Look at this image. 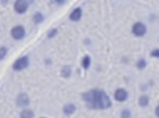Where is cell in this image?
Returning a JSON list of instances; mask_svg holds the SVG:
<instances>
[{
  "mask_svg": "<svg viewBox=\"0 0 159 118\" xmlns=\"http://www.w3.org/2000/svg\"><path fill=\"white\" fill-rule=\"evenodd\" d=\"M101 91L102 89H89L88 92L81 95L82 100L87 103V106L92 110H99V96H101Z\"/></svg>",
  "mask_w": 159,
  "mask_h": 118,
  "instance_id": "obj_1",
  "label": "cell"
},
{
  "mask_svg": "<svg viewBox=\"0 0 159 118\" xmlns=\"http://www.w3.org/2000/svg\"><path fill=\"white\" fill-rule=\"evenodd\" d=\"M131 33L135 38H143L147 35V25L141 21H135L131 27Z\"/></svg>",
  "mask_w": 159,
  "mask_h": 118,
  "instance_id": "obj_2",
  "label": "cell"
},
{
  "mask_svg": "<svg viewBox=\"0 0 159 118\" xmlns=\"http://www.w3.org/2000/svg\"><path fill=\"white\" fill-rule=\"evenodd\" d=\"M30 67V57L27 54L18 57L16 61L13 63V70L14 71H24L25 68Z\"/></svg>",
  "mask_w": 159,
  "mask_h": 118,
  "instance_id": "obj_3",
  "label": "cell"
},
{
  "mask_svg": "<svg viewBox=\"0 0 159 118\" xmlns=\"http://www.w3.org/2000/svg\"><path fill=\"white\" fill-rule=\"evenodd\" d=\"M10 35L14 40H22V39L27 36V31L22 25H14L10 31Z\"/></svg>",
  "mask_w": 159,
  "mask_h": 118,
  "instance_id": "obj_4",
  "label": "cell"
},
{
  "mask_svg": "<svg viewBox=\"0 0 159 118\" xmlns=\"http://www.w3.org/2000/svg\"><path fill=\"white\" fill-rule=\"evenodd\" d=\"M112 99L106 92L101 91V96H99V110H107L112 107Z\"/></svg>",
  "mask_w": 159,
  "mask_h": 118,
  "instance_id": "obj_5",
  "label": "cell"
},
{
  "mask_svg": "<svg viewBox=\"0 0 159 118\" xmlns=\"http://www.w3.org/2000/svg\"><path fill=\"white\" fill-rule=\"evenodd\" d=\"M31 100H30V96H28L25 92H21V93L17 95V99H16V104L20 108H28V106H30Z\"/></svg>",
  "mask_w": 159,
  "mask_h": 118,
  "instance_id": "obj_6",
  "label": "cell"
},
{
  "mask_svg": "<svg viewBox=\"0 0 159 118\" xmlns=\"http://www.w3.org/2000/svg\"><path fill=\"white\" fill-rule=\"evenodd\" d=\"M30 4L31 3L28 0H16L14 2V11L17 14H25L30 8Z\"/></svg>",
  "mask_w": 159,
  "mask_h": 118,
  "instance_id": "obj_7",
  "label": "cell"
},
{
  "mask_svg": "<svg viewBox=\"0 0 159 118\" xmlns=\"http://www.w3.org/2000/svg\"><path fill=\"white\" fill-rule=\"evenodd\" d=\"M113 99L119 103H124L127 99H129V92L124 88H117L113 92Z\"/></svg>",
  "mask_w": 159,
  "mask_h": 118,
  "instance_id": "obj_8",
  "label": "cell"
},
{
  "mask_svg": "<svg viewBox=\"0 0 159 118\" xmlns=\"http://www.w3.org/2000/svg\"><path fill=\"white\" fill-rule=\"evenodd\" d=\"M69 18H70V21H73V22H78L80 19L82 18V8L81 7L73 8L71 13L69 14Z\"/></svg>",
  "mask_w": 159,
  "mask_h": 118,
  "instance_id": "obj_9",
  "label": "cell"
},
{
  "mask_svg": "<svg viewBox=\"0 0 159 118\" xmlns=\"http://www.w3.org/2000/svg\"><path fill=\"white\" fill-rule=\"evenodd\" d=\"M75 110H77V106H75L74 103H66V104L63 106V114L67 117L73 116V114L75 113Z\"/></svg>",
  "mask_w": 159,
  "mask_h": 118,
  "instance_id": "obj_10",
  "label": "cell"
},
{
  "mask_svg": "<svg viewBox=\"0 0 159 118\" xmlns=\"http://www.w3.org/2000/svg\"><path fill=\"white\" fill-rule=\"evenodd\" d=\"M45 21V14L42 13V11H36V13H34V15H32V22L35 25H39V24H42V22Z\"/></svg>",
  "mask_w": 159,
  "mask_h": 118,
  "instance_id": "obj_11",
  "label": "cell"
},
{
  "mask_svg": "<svg viewBox=\"0 0 159 118\" xmlns=\"http://www.w3.org/2000/svg\"><path fill=\"white\" fill-rule=\"evenodd\" d=\"M91 64H92V58H91L89 54H85L84 57L81 58V67L84 70H89L91 68Z\"/></svg>",
  "mask_w": 159,
  "mask_h": 118,
  "instance_id": "obj_12",
  "label": "cell"
},
{
  "mask_svg": "<svg viewBox=\"0 0 159 118\" xmlns=\"http://www.w3.org/2000/svg\"><path fill=\"white\" fill-rule=\"evenodd\" d=\"M149 102H151V97L148 96V95H141L140 97H138V106L140 107H147V106L149 104Z\"/></svg>",
  "mask_w": 159,
  "mask_h": 118,
  "instance_id": "obj_13",
  "label": "cell"
},
{
  "mask_svg": "<svg viewBox=\"0 0 159 118\" xmlns=\"http://www.w3.org/2000/svg\"><path fill=\"white\" fill-rule=\"evenodd\" d=\"M20 118H35V113L31 108H22L20 111Z\"/></svg>",
  "mask_w": 159,
  "mask_h": 118,
  "instance_id": "obj_14",
  "label": "cell"
},
{
  "mask_svg": "<svg viewBox=\"0 0 159 118\" xmlns=\"http://www.w3.org/2000/svg\"><path fill=\"white\" fill-rule=\"evenodd\" d=\"M71 74H73V68L70 65H64V67H61V70H60V75H61V78H70L71 77Z\"/></svg>",
  "mask_w": 159,
  "mask_h": 118,
  "instance_id": "obj_15",
  "label": "cell"
},
{
  "mask_svg": "<svg viewBox=\"0 0 159 118\" xmlns=\"http://www.w3.org/2000/svg\"><path fill=\"white\" fill-rule=\"evenodd\" d=\"M120 118H133L131 110H129V108H123V110L120 111Z\"/></svg>",
  "mask_w": 159,
  "mask_h": 118,
  "instance_id": "obj_16",
  "label": "cell"
},
{
  "mask_svg": "<svg viewBox=\"0 0 159 118\" xmlns=\"http://www.w3.org/2000/svg\"><path fill=\"white\" fill-rule=\"evenodd\" d=\"M7 54H8L7 46H0V61L4 60V58L7 57Z\"/></svg>",
  "mask_w": 159,
  "mask_h": 118,
  "instance_id": "obj_17",
  "label": "cell"
},
{
  "mask_svg": "<svg viewBox=\"0 0 159 118\" xmlns=\"http://www.w3.org/2000/svg\"><path fill=\"white\" fill-rule=\"evenodd\" d=\"M147 67V60L145 58H140V60L137 61V68L138 70H144Z\"/></svg>",
  "mask_w": 159,
  "mask_h": 118,
  "instance_id": "obj_18",
  "label": "cell"
},
{
  "mask_svg": "<svg viewBox=\"0 0 159 118\" xmlns=\"http://www.w3.org/2000/svg\"><path fill=\"white\" fill-rule=\"evenodd\" d=\"M57 32H59V29H57V28H53V29H50L49 31V32H48V38H55V36L56 35H57Z\"/></svg>",
  "mask_w": 159,
  "mask_h": 118,
  "instance_id": "obj_19",
  "label": "cell"
},
{
  "mask_svg": "<svg viewBox=\"0 0 159 118\" xmlns=\"http://www.w3.org/2000/svg\"><path fill=\"white\" fill-rule=\"evenodd\" d=\"M151 57H155V58H159V49H152L151 50Z\"/></svg>",
  "mask_w": 159,
  "mask_h": 118,
  "instance_id": "obj_20",
  "label": "cell"
},
{
  "mask_svg": "<svg viewBox=\"0 0 159 118\" xmlns=\"http://www.w3.org/2000/svg\"><path fill=\"white\" fill-rule=\"evenodd\" d=\"M154 113H155V116H157V118H159V104L157 106V107H155Z\"/></svg>",
  "mask_w": 159,
  "mask_h": 118,
  "instance_id": "obj_21",
  "label": "cell"
},
{
  "mask_svg": "<svg viewBox=\"0 0 159 118\" xmlns=\"http://www.w3.org/2000/svg\"><path fill=\"white\" fill-rule=\"evenodd\" d=\"M39 118H46V117H39Z\"/></svg>",
  "mask_w": 159,
  "mask_h": 118,
  "instance_id": "obj_22",
  "label": "cell"
}]
</instances>
